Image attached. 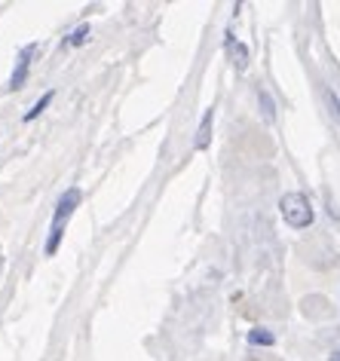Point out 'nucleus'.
Here are the masks:
<instances>
[{"instance_id":"1","label":"nucleus","mask_w":340,"mask_h":361,"mask_svg":"<svg viewBox=\"0 0 340 361\" xmlns=\"http://www.w3.org/2000/svg\"><path fill=\"white\" fill-rule=\"evenodd\" d=\"M77 205H80V190H77V187H71V190L59 200L56 214H52V227H49V239H47V257H52L59 251V242H61V233H65V224H68L71 214H74Z\"/></svg>"},{"instance_id":"2","label":"nucleus","mask_w":340,"mask_h":361,"mask_svg":"<svg viewBox=\"0 0 340 361\" xmlns=\"http://www.w3.org/2000/svg\"><path fill=\"white\" fill-rule=\"evenodd\" d=\"M279 212H282L285 224L294 230H303L312 224V205L303 193H285L282 202H279Z\"/></svg>"},{"instance_id":"3","label":"nucleus","mask_w":340,"mask_h":361,"mask_svg":"<svg viewBox=\"0 0 340 361\" xmlns=\"http://www.w3.org/2000/svg\"><path fill=\"white\" fill-rule=\"evenodd\" d=\"M31 56H34V47H28L19 56V65H16V71H13V77H10V86L13 89H19V86H25V80H28V71H31Z\"/></svg>"},{"instance_id":"4","label":"nucleus","mask_w":340,"mask_h":361,"mask_svg":"<svg viewBox=\"0 0 340 361\" xmlns=\"http://www.w3.org/2000/svg\"><path fill=\"white\" fill-rule=\"evenodd\" d=\"M212 120H214V111H205L202 126H200V135H196V150H205V147H209V138H212Z\"/></svg>"},{"instance_id":"5","label":"nucleus","mask_w":340,"mask_h":361,"mask_svg":"<svg viewBox=\"0 0 340 361\" xmlns=\"http://www.w3.org/2000/svg\"><path fill=\"white\" fill-rule=\"evenodd\" d=\"M248 343L252 346H273L276 343V337L270 331H261V328H255V331H248Z\"/></svg>"},{"instance_id":"6","label":"nucleus","mask_w":340,"mask_h":361,"mask_svg":"<svg viewBox=\"0 0 340 361\" xmlns=\"http://www.w3.org/2000/svg\"><path fill=\"white\" fill-rule=\"evenodd\" d=\"M227 43H230V49H233V61H236V68L243 71V68L248 65V49L243 47V43H233V37H230Z\"/></svg>"},{"instance_id":"7","label":"nucleus","mask_w":340,"mask_h":361,"mask_svg":"<svg viewBox=\"0 0 340 361\" xmlns=\"http://www.w3.org/2000/svg\"><path fill=\"white\" fill-rule=\"evenodd\" d=\"M52 98H56V92H47V95H43V98H40V102H37V104H34V107H31V111H28V114H25V123H31V120H34V116H37V114H43V111H47V104L52 102Z\"/></svg>"},{"instance_id":"8","label":"nucleus","mask_w":340,"mask_h":361,"mask_svg":"<svg viewBox=\"0 0 340 361\" xmlns=\"http://www.w3.org/2000/svg\"><path fill=\"white\" fill-rule=\"evenodd\" d=\"M86 37H89V25H80V28L65 40V47H80V43H83Z\"/></svg>"},{"instance_id":"9","label":"nucleus","mask_w":340,"mask_h":361,"mask_svg":"<svg viewBox=\"0 0 340 361\" xmlns=\"http://www.w3.org/2000/svg\"><path fill=\"white\" fill-rule=\"evenodd\" d=\"M325 102H328V111H331V116L340 123V98L331 92V89H325Z\"/></svg>"},{"instance_id":"10","label":"nucleus","mask_w":340,"mask_h":361,"mask_svg":"<svg viewBox=\"0 0 340 361\" xmlns=\"http://www.w3.org/2000/svg\"><path fill=\"white\" fill-rule=\"evenodd\" d=\"M331 361H340V352H334V355H331Z\"/></svg>"}]
</instances>
